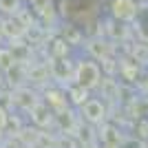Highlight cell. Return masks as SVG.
<instances>
[{
	"instance_id": "1",
	"label": "cell",
	"mask_w": 148,
	"mask_h": 148,
	"mask_svg": "<svg viewBox=\"0 0 148 148\" xmlns=\"http://www.w3.org/2000/svg\"><path fill=\"white\" fill-rule=\"evenodd\" d=\"M73 80L75 84L88 88V91H95V88L102 86L104 82V73H102V64L93 58H84V60L77 62V66L73 71Z\"/></svg>"
},
{
	"instance_id": "2",
	"label": "cell",
	"mask_w": 148,
	"mask_h": 148,
	"mask_svg": "<svg viewBox=\"0 0 148 148\" xmlns=\"http://www.w3.org/2000/svg\"><path fill=\"white\" fill-rule=\"evenodd\" d=\"M139 11V2L137 0H111L108 2V13L111 18L119 25H133Z\"/></svg>"
},
{
	"instance_id": "3",
	"label": "cell",
	"mask_w": 148,
	"mask_h": 148,
	"mask_svg": "<svg viewBox=\"0 0 148 148\" xmlns=\"http://www.w3.org/2000/svg\"><path fill=\"white\" fill-rule=\"evenodd\" d=\"M80 115L82 119L91 126H97L106 119V104L99 97H88L84 104L80 106Z\"/></svg>"
},
{
	"instance_id": "4",
	"label": "cell",
	"mask_w": 148,
	"mask_h": 148,
	"mask_svg": "<svg viewBox=\"0 0 148 148\" xmlns=\"http://www.w3.org/2000/svg\"><path fill=\"white\" fill-rule=\"evenodd\" d=\"M47 106H49L53 113H64L66 111V106H69V97H66V93L60 91V88H49L47 91Z\"/></svg>"
},
{
	"instance_id": "5",
	"label": "cell",
	"mask_w": 148,
	"mask_h": 148,
	"mask_svg": "<svg viewBox=\"0 0 148 148\" xmlns=\"http://www.w3.org/2000/svg\"><path fill=\"white\" fill-rule=\"evenodd\" d=\"M133 25H135L137 38L148 44V2H139V11H137V18L133 20Z\"/></svg>"
},
{
	"instance_id": "6",
	"label": "cell",
	"mask_w": 148,
	"mask_h": 148,
	"mask_svg": "<svg viewBox=\"0 0 148 148\" xmlns=\"http://www.w3.org/2000/svg\"><path fill=\"white\" fill-rule=\"evenodd\" d=\"M66 97H69V104H73L75 108H80V106L91 97V91L84 88V86H80V84H73V86L66 88Z\"/></svg>"
},
{
	"instance_id": "7",
	"label": "cell",
	"mask_w": 148,
	"mask_h": 148,
	"mask_svg": "<svg viewBox=\"0 0 148 148\" xmlns=\"http://www.w3.org/2000/svg\"><path fill=\"white\" fill-rule=\"evenodd\" d=\"M69 51L71 49H69V42L64 38H56V40L51 42V47H49V53H51L53 60H66Z\"/></svg>"
},
{
	"instance_id": "8",
	"label": "cell",
	"mask_w": 148,
	"mask_h": 148,
	"mask_svg": "<svg viewBox=\"0 0 148 148\" xmlns=\"http://www.w3.org/2000/svg\"><path fill=\"white\" fill-rule=\"evenodd\" d=\"M31 7H33V11L38 13V16H42L44 18V9H49V11H53V7H56V0H29Z\"/></svg>"
},
{
	"instance_id": "9",
	"label": "cell",
	"mask_w": 148,
	"mask_h": 148,
	"mask_svg": "<svg viewBox=\"0 0 148 148\" xmlns=\"http://www.w3.org/2000/svg\"><path fill=\"white\" fill-rule=\"evenodd\" d=\"M7 126H9V111H7L5 106L0 104V137L5 135V130H7Z\"/></svg>"
},
{
	"instance_id": "10",
	"label": "cell",
	"mask_w": 148,
	"mask_h": 148,
	"mask_svg": "<svg viewBox=\"0 0 148 148\" xmlns=\"http://www.w3.org/2000/svg\"><path fill=\"white\" fill-rule=\"evenodd\" d=\"M11 62H13L11 53H9L7 49H0V66H2V69H9V66H11Z\"/></svg>"
},
{
	"instance_id": "11",
	"label": "cell",
	"mask_w": 148,
	"mask_h": 148,
	"mask_svg": "<svg viewBox=\"0 0 148 148\" xmlns=\"http://www.w3.org/2000/svg\"><path fill=\"white\" fill-rule=\"evenodd\" d=\"M102 148H119L117 142H102Z\"/></svg>"
},
{
	"instance_id": "12",
	"label": "cell",
	"mask_w": 148,
	"mask_h": 148,
	"mask_svg": "<svg viewBox=\"0 0 148 148\" xmlns=\"http://www.w3.org/2000/svg\"><path fill=\"white\" fill-rule=\"evenodd\" d=\"M144 117H146V119H148V106H146V111H144Z\"/></svg>"
},
{
	"instance_id": "13",
	"label": "cell",
	"mask_w": 148,
	"mask_h": 148,
	"mask_svg": "<svg viewBox=\"0 0 148 148\" xmlns=\"http://www.w3.org/2000/svg\"><path fill=\"white\" fill-rule=\"evenodd\" d=\"M142 2H148V0H142Z\"/></svg>"
},
{
	"instance_id": "14",
	"label": "cell",
	"mask_w": 148,
	"mask_h": 148,
	"mask_svg": "<svg viewBox=\"0 0 148 148\" xmlns=\"http://www.w3.org/2000/svg\"><path fill=\"white\" fill-rule=\"evenodd\" d=\"M146 62H148V58H146Z\"/></svg>"
}]
</instances>
